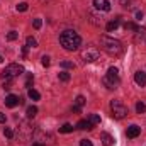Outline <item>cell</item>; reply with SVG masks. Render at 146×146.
I'll use <instances>...</instances> for the list:
<instances>
[{
    "label": "cell",
    "instance_id": "9c48e42d",
    "mask_svg": "<svg viewBox=\"0 0 146 146\" xmlns=\"http://www.w3.org/2000/svg\"><path fill=\"white\" fill-rule=\"evenodd\" d=\"M126 134H127V138H131V139H134V138H138V136L141 134V127H139V126H136V124H131V126L127 127V131H126Z\"/></svg>",
    "mask_w": 146,
    "mask_h": 146
},
{
    "label": "cell",
    "instance_id": "ba28073f",
    "mask_svg": "<svg viewBox=\"0 0 146 146\" xmlns=\"http://www.w3.org/2000/svg\"><path fill=\"white\" fill-rule=\"evenodd\" d=\"M94 7H95L97 10L109 12V10H110V2H109V0H94Z\"/></svg>",
    "mask_w": 146,
    "mask_h": 146
},
{
    "label": "cell",
    "instance_id": "cb8c5ba5",
    "mask_svg": "<svg viewBox=\"0 0 146 146\" xmlns=\"http://www.w3.org/2000/svg\"><path fill=\"white\" fill-rule=\"evenodd\" d=\"M60 65H61V68H68V70H73V68H75V63H73V61H66V60L61 61Z\"/></svg>",
    "mask_w": 146,
    "mask_h": 146
},
{
    "label": "cell",
    "instance_id": "f1b7e54d",
    "mask_svg": "<svg viewBox=\"0 0 146 146\" xmlns=\"http://www.w3.org/2000/svg\"><path fill=\"white\" fill-rule=\"evenodd\" d=\"M33 26H34V29H41L42 21H41V19H34V21H33Z\"/></svg>",
    "mask_w": 146,
    "mask_h": 146
},
{
    "label": "cell",
    "instance_id": "e0dca14e",
    "mask_svg": "<svg viewBox=\"0 0 146 146\" xmlns=\"http://www.w3.org/2000/svg\"><path fill=\"white\" fill-rule=\"evenodd\" d=\"M27 95H29V99H33V100H39V99H41L39 92H37V90H34V88H29Z\"/></svg>",
    "mask_w": 146,
    "mask_h": 146
},
{
    "label": "cell",
    "instance_id": "2e32d148",
    "mask_svg": "<svg viewBox=\"0 0 146 146\" xmlns=\"http://www.w3.org/2000/svg\"><path fill=\"white\" fill-rule=\"evenodd\" d=\"M26 114H27V117H29V119L36 117V114H37V107H36V106H29V107H27V110H26Z\"/></svg>",
    "mask_w": 146,
    "mask_h": 146
},
{
    "label": "cell",
    "instance_id": "9a60e30c",
    "mask_svg": "<svg viewBox=\"0 0 146 146\" xmlns=\"http://www.w3.org/2000/svg\"><path fill=\"white\" fill-rule=\"evenodd\" d=\"M119 27V21L115 19V21H110V22H107V26H106V29L109 31V33H112V31H115Z\"/></svg>",
    "mask_w": 146,
    "mask_h": 146
},
{
    "label": "cell",
    "instance_id": "603a6c76",
    "mask_svg": "<svg viewBox=\"0 0 146 146\" xmlns=\"http://www.w3.org/2000/svg\"><path fill=\"white\" fill-rule=\"evenodd\" d=\"M72 131H73V126L72 124H68V122L63 124V126L60 127V133H72Z\"/></svg>",
    "mask_w": 146,
    "mask_h": 146
},
{
    "label": "cell",
    "instance_id": "ac0fdd59",
    "mask_svg": "<svg viewBox=\"0 0 146 146\" xmlns=\"http://www.w3.org/2000/svg\"><path fill=\"white\" fill-rule=\"evenodd\" d=\"M75 106H76V107H80V109H82V107H83V106H85V97H83V95H78V97H76V99H75Z\"/></svg>",
    "mask_w": 146,
    "mask_h": 146
},
{
    "label": "cell",
    "instance_id": "836d02e7",
    "mask_svg": "<svg viewBox=\"0 0 146 146\" xmlns=\"http://www.w3.org/2000/svg\"><path fill=\"white\" fill-rule=\"evenodd\" d=\"M136 19L141 21V19H143V12H136Z\"/></svg>",
    "mask_w": 146,
    "mask_h": 146
},
{
    "label": "cell",
    "instance_id": "4316f807",
    "mask_svg": "<svg viewBox=\"0 0 146 146\" xmlns=\"http://www.w3.org/2000/svg\"><path fill=\"white\" fill-rule=\"evenodd\" d=\"M17 37H19V34H17L15 31H10V33L7 34V39H9V41H15Z\"/></svg>",
    "mask_w": 146,
    "mask_h": 146
},
{
    "label": "cell",
    "instance_id": "277c9868",
    "mask_svg": "<svg viewBox=\"0 0 146 146\" xmlns=\"http://www.w3.org/2000/svg\"><path fill=\"white\" fill-rule=\"evenodd\" d=\"M22 73H24V66H22V65H19V63H10V65H7V66L3 68V72H2V78L12 82L15 76L22 75Z\"/></svg>",
    "mask_w": 146,
    "mask_h": 146
},
{
    "label": "cell",
    "instance_id": "d6986e66",
    "mask_svg": "<svg viewBox=\"0 0 146 146\" xmlns=\"http://www.w3.org/2000/svg\"><path fill=\"white\" fill-rule=\"evenodd\" d=\"M88 121H90V124H92V126H97V124H100V115H97V114H92Z\"/></svg>",
    "mask_w": 146,
    "mask_h": 146
},
{
    "label": "cell",
    "instance_id": "e575fe53",
    "mask_svg": "<svg viewBox=\"0 0 146 146\" xmlns=\"http://www.w3.org/2000/svg\"><path fill=\"white\" fill-rule=\"evenodd\" d=\"M33 146H44V145H42V143H34Z\"/></svg>",
    "mask_w": 146,
    "mask_h": 146
},
{
    "label": "cell",
    "instance_id": "7a4b0ae2",
    "mask_svg": "<svg viewBox=\"0 0 146 146\" xmlns=\"http://www.w3.org/2000/svg\"><path fill=\"white\" fill-rule=\"evenodd\" d=\"M100 48L109 54V56H119L124 51V46L119 39H114L109 36H100Z\"/></svg>",
    "mask_w": 146,
    "mask_h": 146
},
{
    "label": "cell",
    "instance_id": "1f68e13d",
    "mask_svg": "<svg viewBox=\"0 0 146 146\" xmlns=\"http://www.w3.org/2000/svg\"><path fill=\"white\" fill-rule=\"evenodd\" d=\"M33 80H34V76H33V75H27V83H26V85H27V87H31Z\"/></svg>",
    "mask_w": 146,
    "mask_h": 146
},
{
    "label": "cell",
    "instance_id": "83f0119b",
    "mask_svg": "<svg viewBox=\"0 0 146 146\" xmlns=\"http://www.w3.org/2000/svg\"><path fill=\"white\" fill-rule=\"evenodd\" d=\"M49 63H51V61H49V56H42V58H41V65H42L44 68L49 66Z\"/></svg>",
    "mask_w": 146,
    "mask_h": 146
},
{
    "label": "cell",
    "instance_id": "484cf974",
    "mask_svg": "<svg viewBox=\"0 0 146 146\" xmlns=\"http://www.w3.org/2000/svg\"><path fill=\"white\" fill-rule=\"evenodd\" d=\"M3 134H5V138H9V139H12V138H14V133H12V129H10V127H5V129H3Z\"/></svg>",
    "mask_w": 146,
    "mask_h": 146
},
{
    "label": "cell",
    "instance_id": "5b68a950",
    "mask_svg": "<svg viewBox=\"0 0 146 146\" xmlns=\"http://www.w3.org/2000/svg\"><path fill=\"white\" fill-rule=\"evenodd\" d=\"M110 112H112L114 119H124L127 115V107L121 100H112L110 102Z\"/></svg>",
    "mask_w": 146,
    "mask_h": 146
},
{
    "label": "cell",
    "instance_id": "f546056e",
    "mask_svg": "<svg viewBox=\"0 0 146 146\" xmlns=\"http://www.w3.org/2000/svg\"><path fill=\"white\" fill-rule=\"evenodd\" d=\"M80 146H94V145H92L90 139H82V141H80Z\"/></svg>",
    "mask_w": 146,
    "mask_h": 146
},
{
    "label": "cell",
    "instance_id": "8fae6325",
    "mask_svg": "<svg viewBox=\"0 0 146 146\" xmlns=\"http://www.w3.org/2000/svg\"><path fill=\"white\" fill-rule=\"evenodd\" d=\"M88 17H90V22L94 26H102V22H104V19L100 15H97L95 12H88Z\"/></svg>",
    "mask_w": 146,
    "mask_h": 146
},
{
    "label": "cell",
    "instance_id": "8992f818",
    "mask_svg": "<svg viewBox=\"0 0 146 146\" xmlns=\"http://www.w3.org/2000/svg\"><path fill=\"white\" fill-rule=\"evenodd\" d=\"M99 49L95 48V46H87L85 49H82L80 51V56H82V60H83V63H94V61H97L99 60Z\"/></svg>",
    "mask_w": 146,
    "mask_h": 146
},
{
    "label": "cell",
    "instance_id": "d590c367",
    "mask_svg": "<svg viewBox=\"0 0 146 146\" xmlns=\"http://www.w3.org/2000/svg\"><path fill=\"white\" fill-rule=\"evenodd\" d=\"M2 61H3V58H2V54H0V63H2Z\"/></svg>",
    "mask_w": 146,
    "mask_h": 146
},
{
    "label": "cell",
    "instance_id": "4fadbf2b",
    "mask_svg": "<svg viewBox=\"0 0 146 146\" xmlns=\"http://www.w3.org/2000/svg\"><path fill=\"white\" fill-rule=\"evenodd\" d=\"M76 129H87V131H90V129H94V126L90 124V121H87V119H82V121H78V124H76Z\"/></svg>",
    "mask_w": 146,
    "mask_h": 146
},
{
    "label": "cell",
    "instance_id": "6da1fadb",
    "mask_svg": "<svg viewBox=\"0 0 146 146\" xmlns=\"http://www.w3.org/2000/svg\"><path fill=\"white\" fill-rule=\"evenodd\" d=\"M60 44L66 49V51H76L82 44V37L78 36L75 31L68 29V31H63L60 34Z\"/></svg>",
    "mask_w": 146,
    "mask_h": 146
},
{
    "label": "cell",
    "instance_id": "44dd1931",
    "mask_svg": "<svg viewBox=\"0 0 146 146\" xmlns=\"http://www.w3.org/2000/svg\"><path fill=\"white\" fill-rule=\"evenodd\" d=\"M26 44H27V48H37V41L34 39V37H27L26 39Z\"/></svg>",
    "mask_w": 146,
    "mask_h": 146
},
{
    "label": "cell",
    "instance_id": "7402d4cb",
    "mask_svg": "<svg viewBox=\"0 0 146 146\" xmlns=\"http://www.w3.org/2000/svg\"><path fill=\"white\" fill-rule=\"evenodd\" d=\"M58 78L61 80V82H70V73H66V72H61V73H58Z\"/></svg>",
    "mask_w": 146,
    "mask_h": 146
},
{
    "label": "cell",
    "instance_id": "7c38bea8",
    "mask_svg": "<svg viewBox=\"0 0 146 146\" xmlns=\"http://www.w3.org/2000/svg\"><path fill=\"white\" fill-rule=\"evenodd\" d=\"M100 139H102V145L104 146H114V138L110 136L109 133H102Z\"/></svg>",
    "mask_w": 146,
    "mask_h": 146
},
{
    "label": "cell",
    "instance_id": "4dcf8cb0",
    "mask_svg": "<svg viewBox=\"0 0 146 146\" xmlns=\"http://www.w3.org/2000/svg\"><path fill=\"white\" fill-rule=\"evenodd\" d=\"M5 121H7V115L3 112H0V124H5Z\"/></svg>",
    "mask_w": 146,
    "mask_h": 146
},
{
    "label": "cell",
    "instance_id": "ffe728a7",
    "mask_svg": "<svg viewBox=\"0 0 146 146\" xmlns=\"http://www.w3.org/2000/svg\"><path fill=\"white\" fill-rule=\"evenodd\" d=\"M136 112H138V114H145L146 112V104L145 102H138V104H136Z\"/></svg>",
    "mask_w": 146,
    "mask_h": 146
},
{
    "label": "cell",
    "instance_id": "30bf717a",
    "mask_svg": "<svg viewBox=\"0 0 146 146\" xmlns=\"http://www.w3.org/2000/svg\"><path fill=\"white\" fill-rule=\"evenodd\" d=\"M134 82H136L139 87H145V85H146V73L141 72V70H139V72H136V73H134Z\"/></svg>",
    "mask_w": 146,
    "mask_h": 146
},
{
    "label": "cell",
    "instance_id": "52a82bcc",
    "mask_svg": "<svg viewBox=\"0 0 146 146\" xmlns=\"http://www.w3.org/2000/svg\"><path fill=\"white\" fill-rule=\"evenodd\" d=\"M21 102H22V99H21V97H17V95H14V94H10V95H7V97H5V106H7V107H10V109H12V107H15V106H19Z\"/></svg>",
    "mask_w": 146,
    "mask_h": 146
},
{
    "label": "cell",
    "instance_id": "d4e9b609",
    "mask_svg": "<svg viewBox=\"0 0 146 146\" xmlns=\"http://www.w3.org/2000/svg\"><path fill=\"white\" fill-rule=\"evenodd\" d=\"M15 9H17V12H26V10H27V3H26V2H21Z\"/></svg>",
    "mask_w": 146,
    "mask_h": 146
},
{
    "label": "cell",
    "instance_id": "3957f363",
    "mask_svg": "<svg viewBox=\"0 0 146 146\" xmlns=\"http://www.w3.org/2000/svg\"><path fill=\"white\" fill-rule=\"evenodd\" d=\"M102 83H104V87H107L109 90H114V88H117L119 85H121V78H119V70L115 68V66H110L107 73L104 75V78H102Z\"/></svg>",
    "mask_w": 146,
    "mask_h": 146
},
{
    "label": "cell",
    "instance_id": "5bb4252c",
    "mask_svg": "<svg viewBox=\"0 0 146 146\" xmlns=\"http://www.w3.org/2000/svg\"><path fill=\"white\" fill-rule=\"evenodd\" d=\"M124 29H126V31H133V33H143V31H141L136 24H133V22H126V24H124Z\"/></svg>",
    "mask_w": 146,
    "mask_h": 146
},
{
    "label": "cell",
    "instance_id": "d6a6232c",
    "mask_svg": "<svg viewBox=\"0 0 146 146\" xmlns=\"http://www.w3.org/2000/svg\"><path fill=\"white\" fill-rule=\"evenodd\" d=\"M117 2H119V3H121V5H122V7H127V5H129V2H131V0H117Z\"/></svg>",
    "mask_w": 146,
    "mask_h": 146
}]
</instances>
